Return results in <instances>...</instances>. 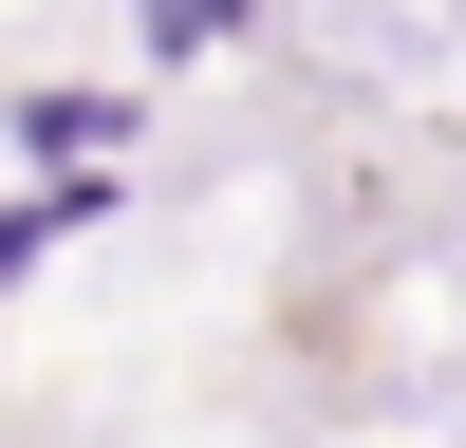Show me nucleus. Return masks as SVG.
<instances>
[{"label":"nucleus","instance_id":"obj_1","mask_svg":"<svg viewBox=\"0 0 466 448\" xmlns=\"http://www.w3.org/2000/svg\"><path fill=\"white\" fill-rule=\"evenodd\" d=\"M149 37H168V56H206V37H243V0H149Z\"/></svg>","mask_w":466,"mask_h":448}]
</instances>
